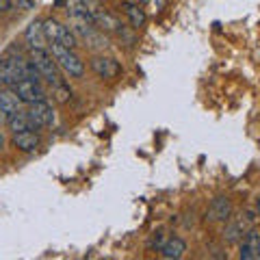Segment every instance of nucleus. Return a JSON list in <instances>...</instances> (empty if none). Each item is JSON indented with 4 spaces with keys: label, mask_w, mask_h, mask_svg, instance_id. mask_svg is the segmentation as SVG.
Wrapping results in <instances>:
<instances>
[{
    "label": "nucleus",
    "mask_w": 260,
    "mask_h": 260,
    "mask_svg": "<svg viewBox=\"0 0 260 260\" xmlns=\"http://www.w3.org/2000/svg\"><path fill=\"white\" fill-rule=\"evenodd\" d=\"M50 52L54 56L56 65L68 74L70 78H83L85 74V63L80 61V56L72 50V48H65L61 44H50Z\"/></svg>",
    "instance_id": "obj_1"
},
{
    "label": "nucleus",
    "mask_w": 260,
    "mask_h": 260,
    "mask_svg": "<svg viewBox=\"0 0 260 260\" xmlns=\"http://www.w3.org/2000/svg\"><path fill=\"white\" fill-rule=\"evenodd\" d=\"M30 61L32 65L39 70L44 80H48L52 87L63 83L61 76H59V65H56L52 52H48V48H39V50H30Z\"/></svg>",
    "instance_id": "obj_2"
},
{
    "label": "nucleus",
    "mask_w": 260,
    "mask_h": 260,
    "mask_svg": "<svg viewBox=\"0 0 260 260\" xmlns=\"http://www.w3.org/2000/svg\"><path fill=\"white\" fill-rule=\"evenodd\" d=\"M44 32H46L48 46L50 44H61L65 48H72V50L78 46V39H76L74 32L68 28V24H61L59 20H54V18L44 20Z\"/></svg>",
    "instance_id": "obj_3"
},
{
    "label": "nucleus",
    "mask_w": 260,
    "mask_h": 260,
    "mask_svg": "<svg viewBox=\"0 0 260 260\" xmlns=\"http://www.w3.org/2000/svg\"><path fill=\"white\" fill-rule=\"evenodd\" d=\"M254 223H256L254 210H247V213H243L239 217H230L228 219V225H225V232H223L225 241L228 243H239L251 228H254Z\"/></svg>",
    "instance_id": "obj_4"
},
{
    "label": "nucleus",
    "mask_w": 260,
    "mask_h": 260,
    "mask_svg": "<svg viewBox=\"0 0 260 260\" xmlns=\"http://www.w3.org/2000/svg\"><path fill=\"white\" fill-rule=\"evenodd\" d=\"M26 65L28 61L22 59V56L0 59V85H13L18 80L26 78Z\"/></svg>",
    "instance_id": "obj_5"
},
{
    "label": "nucleus",
    "mask_w": 260,
    "mask_h": 260,
    "mask_svg": "<svg viewBox=\"0 0 260 260\" xmlns=\"http://www.w3.org/2000/svg\"><path fill=\"white\" fill-rule=\"evenodd\" d=\"M26 113H28V117H30L32 130H44V128H50L54 124V111H52V107L46 100H39V102L28 104Z\"/></svg>",
    "instance_id": "obj_6"
},
{
    "label": "nucleus",
    "mask_w": 260,
    "mask_h": 260,
    "mask_svg": "<svg viewBox=\"0 0 260 260\" xmlns=\"http://www.w3.org/2000/svg\"><path fill=\"white\" fill-rule=\"evenodd\" d=\"M13 91L18 93V98L22 100V104H32V102H39L46 98V91L39 80H30V78H22L18 83H13Z\"/></svg>",
    "instance_id": "obj_7"
},
{
    "label": "nucleus",
    "mask_w": 260,
    "mask_h": 260,
    "mask_svg": "<svg viewBox=\"0 0 260 260\" xmlns=\"http://www.w3.org/2000/svg\"><path fill=\"white\" fill-rule=\"evenodd\" d=\"M91 70L95 72L98 78L102 80H113L121 74V65L113 59V56H104V54H95L91 59Z\"/></svg>",
    "instance_id": "obj_8"
},
{
    "label": "nucleus",
    "mask_w": 260,
    "mask_h": 260,
    "mask_svg": "<svg viewBox=\"0 0 260 260\" xmlns=\"http://www.w3.org/2000/svg\"><path fill=\"white\" fill-rule=\"evenodd\" d=\"M239 258L241 260H260V232L256 228H251L245 237L241 239Z\"/></svg>",
    "instance_id": "obj_9"
},
{
    "label": "nucleus",
    "mask_w": 260,
    "mask_h": 260,
    "mask_svg": "<svg viewBox=\"0 0 260 260\" xmlns=\"http://www.w3.org/2000/svg\"><path fill=\"white\" fill-rule=\"evenodd\" d=\"M91 20H93V26L98 30H102V32H119L121 28H124V24L119 22L117 15H113V13L104 11V9H98L91 15Z\"/></svg>",
    "instance_id": "obj_10"
},
{
    "label": "nucleus",
    "mask_w": 260,
    "mask_h": 260,
    "mask_svg": "<svg viewBox=\"0 0 260 260\" xmlns=\"http://www.w3.org/2000/svg\"><path fill=\"white\" fill-rule=\"evenodd\" d=\"M24 39L30 50H39V48H48V39H46V32H44V22H30L26 30H24Z\"/></svg>",
    "instance_id": "obj_11"
},
{
    "label": "nucleus",
    "mask_w": 260,
    "mask_h": 260,
    "mask_svg": "<svg viewBox=\"0 0 260 260\" xmlns=\"http://www.w3.org/2000/svg\"><path fill=\"white\" fill-rule=\"evenodd\" d=\"M13 145L18 148L20 152H37L42 148V139L35 130H24V133H13Z\"/></svg>",
    "instance_id": "obj_12"
},
{
    "label": "nucleus",
    "mask_w": 260,
    "mask_h": 260,
    "mask_svg": "<svg viewBox=\"0 0 260 260\" xmlns=\"http://www.w3.org/2000/svg\"><path fill=\"white\" fill-rule=\"evenodd\" d=\"M232 217V202L228 198H215L213 204L208 208V219L210 221H228Z\"/></svg>",
    "instance_id": "obj_13"
},
{
    "label": "nucleus",
    "mask_w": 260,
    "mask_h": 260,
    "mask_svg": "<svg viewBox=\"0 0 260 260\" xmlns=\"http://www.w3.org/2000/svg\"><path fill=\"white\" fill-rule=\"evenodd\" d=\"M158 251H160L162 258H167V260H178V258L184 256L186 243H184L180 237H172V239H167L165 243H162V247H160Z\"/></svg>",
    "instance_id": "obj_14"
},
{
    "label": "nucleus",
    "mask_w": 260,
    "mask_h": 260,
    "mask_svg": "<svg viewBox=\"0 0 260 260\" xmlns=\"http://www.w3.org/2000/svg\"><path fill=\"white\" fill-rule=\"evenodd\" d=\"M0 107L7 115H13V113H18L20 107H22V100L18 98V93L13 91V89H0Z\"/></svg>",
    "instance_id": "obj_15"
},
{
    "label": "nucleus",
    "mask_w": 260,
    "mask_h": 260,
    "mask_svg": "<svg viewBox=\"0 0 260 260\" xmlns=\"http://www.w3.org/2000/svg\"><path fill=\"white\" fill-rule=\"evenodd\" d=\"M121 9H124V13L128 15L130 24H133L135 30H139L143 24H145V9L135 3H121Z\"/></svg>",
    "instance_id": "obj_16"
},
{
    "label": "nucleus",
    "mask_w": 260,
    "mask_h": 260,
    "mask_svg": "<svg viewBox=\"0 0 260 260\" xmlns=\"http://www.w3.org/2000/svg\"><path fill=\"white\" fill-rule=\"evenodd\" d=\"M7 126H9L11 133H24V130H32V124H30V117L26 111H18L13 113L7 121Z\"/></svg>",
    "instance_id": "obj_17"
},
{
    "label": "nucleus",
    "mask_w": 260,
    "mask_h": 260,
    "mask_svg": "<svg viewBox=\"0 0 260 260\" xmlns=\"http://www.w3.org/2000/svg\"><path fill=\"white\" fill-rule=\"evenodd\" d=\"M52 95H54V100L59 102V104H68V102L72 100V89H70L68 85L59 83V85H54V91H52Z\"/></svg>",
    "instance_id": "obj_18"
},
{
    "label": "nucleus",
    "mask_w": 260,
    "mask_h": 260,
    "mask_svg": "<svg viewBox=\"0 0 260 260\" xmlns=\"http://www.w3.org/2000/svg\"><path fill=\"white\" fill-rule=\"evenodd\" d=\"M165 5H167V0H143V7L150 13H160L165 9Z\"/></svg>",
    "instance_id": "obj_19"
},
{
    "label": "nucleus",
    "mask_w": 260,
    "mask_h": 260,
    "mask_svg": "<svg viewBox=\"0 0 260 260\" xmlns=\"http://www.w3.org/2000/svg\"><path fill=\"white\" fill-rule=\"evenodd\" d=\"M18 5V9H32V0H11Z\"/></svg>",
    "instance_id": "obj_20"
},
{
    "label": "nucleus",
    "mask_w": 260,
    "mask_h": 260,
    "mask_svg": "<svg viewBox=\"0 0 260 260\" xmlns=\"http://www.w3.org/2000/svg\"><path fill=\"white\" fill-rule=\"evenodd\" d=\"M13 7V3L11 0H0V13H5V11H9Z\"/></svg>",
    "instance_id": "obj_21"
},
{
    "label": "nucleus",
    "mask_w": 260,
    "mask_h": 260,
    "mask_svg": "<svg viewBox=\"0 0 260 260\" xmlns=\"http://www.w3.org/2000/svg\"><path fill=\"white\" fill-rule=\"evenodd\" d=\"M7 121H9V115H7L3 111V107H0V124H7Z\"/></svg>",
    "instance_id": "obj_22"
},
{
    "label": "nucleus",
    "mask_w": 260,
    "mask_h": 260,
    "mask_svg": "<svg viewBox=\"0 0 260 260\" xmlns=\"http://www.w3.org/2000/svg\"><path fill=\"white\" fill-rule=\"evenodd\" d=\"M5 143H7V141H5V135H3V133H0V150H3V148H5Z\"/></svg>",
    "instance_id": "obj_23"
},
{
    "label": "nucleus",
    "mask_w": 260,
    "mask_h": 260,
    "mask_svg": "<svg viewBox=\"0 0 260 260\" xmlns=\"http://www.w3.org/2000/svg\"><path fill=\"white\" fill-rule=\"evenodd\" d=\"M256 215H258V217H260V198H258V200H256Z\"/></svg>",
    "instance_id": "obj_24"
}]
</instances>
